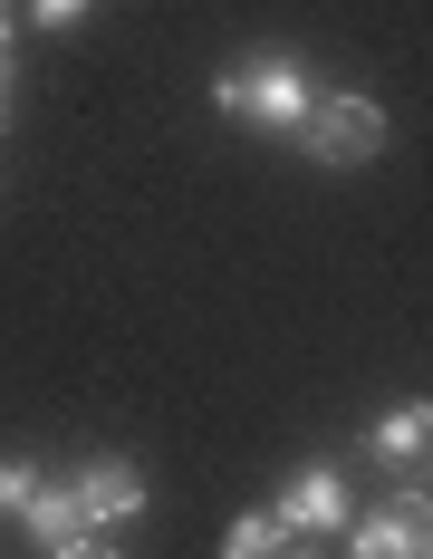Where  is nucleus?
<instances>
[{"mask_svg": "<svg viewBox=\"0 0 433 559\" xmlns=\"http://www.w3.org/2000/svg\"><path fill=\"white\" fill-rule=\"evenodd\" d=\"M213 107L231 116V126H261V135H299L309 107H318V87H309L299 49H241L213 78Z\"/></svg>", "mask_w": 433, "mask_h": 559, "instance_id": "obj_1", "label": "nucleus"}, {"mask_svg": "<svg viewBox=\"0 0 433 559\" xmlns=\"http://www.w3.org/2000/svg\"><path fill=\"white\" fill-rule=\"evenodd\" d=\"M289 145H299L309 165H327V174L376 165V155H385V107H376V97H357V87H347V97H318V107H309V126H299Z\"/></svg>", "mask_w": 433, "mask_h": 559, "instance_id": "obj_2", "label": "nucleus"}, {"mask_svg": "<svg viewBox=\"0 0 433 559\" xmlns=\"http://www.w3.org/2000/svg\"><path fill=\"white\" fill-rule=\"evenodd\" d=\"M347 559H433V502H424V483H405L395 502L357 511V521H347Z\"/></svg>", "mask_w": 433, "mask_h": 559, "instance_id": "obj_3", "label": "nucleus"}, {"mask_svg": "<svg viewBox=\"0 0 433 559\" xmlns=\"http://www.w3.org/2000/svg\"><path fill=\"white\" fill-rule=\"evenodd\" d=\"M68 502L87 531H125V521H145V473L125 463V453H87L77 473H68Z\"/></svg>", "mask_w": 433, "mask_h": 559, "instance_id": "obj_4", "label": "nucleus"}, {"mask_svg": "<svg viewBox=\"0 0 433 559\" xmlns=\"http://www.w3.org/2000/svg\"><path fill=\"white\" fill-rule=\"evenodd\" d=\"M270 511L299 531V540H327V531H347V521H357V502H347V473H337V463H299V473H289V492H279Z\"/></svg>", "mask_w": 433, "mask_h": 559, "instance_id": "obj_5", "label": "nucleus"}, {"mask_svg": "<svg viewBox=\"0 0 433 559\" xmlns=\"http://www.w3.org/2000/svg\"><path fill=\"white\" fill-rule=\"evenodd\" d=\"M424 444H433V405H385L376 425H366V453H376L385 473H424Z\"/></svg>", "mask_w": 433, "mask_h": 559, "instance_id": "obj_6", "label": "nucleus"}, {"mask_svg": "<svg viewBox=\"0 0 433 559\" xmlns=\"http://www.w3.org/2000/svg\"><path fill=\"white\" fill-rule=\"evenodd\" d=\"M20 531H29L39 550H49V540H68V531H87V521H77V502H68V483H49V473H39V492L20 502Z\"/></svg>", "mask_w": 433, "mask_h": 559, "instance_id": "obj_7", "label": "nucleus"}, {"mask_svg": "<svg viewBox=\"0 0 433 559\" xmlns=\"http://www.w3.org/2000/svg\"><path fill=\"white\" fill-rule=\"evenodd\" d=\"M279 540H289L279 511H241V521L221 531V559H279Z\"/></svg>", "mask_w": 433, "mask_h": 559, "instance_id": "obj_8", "label": "nucleus"}, {"mask_svg": "<svg viewBox=\"0 0 433 559\" xmlns=\"http://www.w3.org/2000/svg\"><path fill=\"white\" fill-rule=\"evenodd\" d=\"M39 492V463H20V453H0V521H20V502Z\"/></svg>", "mask_w": 433, "mask_h": 559, "instance_id": "obj_9", "label": "nucleus"}, {"mask_svg": "<svg viewBox=\"0 0 433 559\" xmlns=\"http://www.w3.org/2000/svg\"><path fill=\"white\" fill-rule=\"evenodd\" d=\"M49 559H116L107 531H68V540H49Z\"/></svg>", "mask_w": 433, "mask_h": 559, "instance_id": "obj_10", "label": "nucleus"}, {"mask_svg": "<svg viewBox=\"0 0 433 559\" xmlns=\"http://www.w3.org/2000/svg\"><path fill=\"white\" fill-rule=\"evenodd\" d=\"M87 20V0H29V29H77Z\"/></svg>", "mask_w": 433, "mask_h": 559, "instance_id": "obj_11", "label": "nucleus"}, {"mask_svg": "<svg viewBox=\"0 0 433 559\" xmlns=\"http://www.w3.org/2000/svg\"><path fill=\"white\" fill-rule=\"evenodd\" d=\"M20 49V0H0V58Z\"/></svg>", "mask_w": 433, "mask_h": 559, "instance_id": "obj_12", "label": "nucleus"}, {"mask_svg": "<svg viewBox=\"0 0 433 559\" xmlns=\"http://www.w3.org/2000/svg\"><path fill=\"white\" fill-rule=\"evenodd\" d=\"M279 559H327L318 540H299V531H289V540H279Z\"/></svg>", "mask_w": 433, "mask_h": 559, "instance_id": "obj_13", "label": "nucleus"}, {"mask_svg": "<svg viewBox=\"0 0 433 559\" xmlns=\"http://www.w3.org/2000/svg\"><path fill=\"white\" fill-rule=\"evenodd\" d=\"M0 126H10V58H0Z\"/></svg>", "mask_w": 433, "mask_h": 559, "instance_id": "obj_14", "label": "nucleus"}]
</instances>
